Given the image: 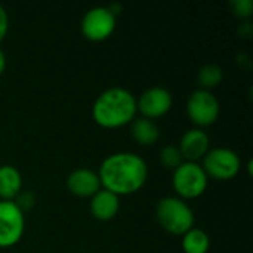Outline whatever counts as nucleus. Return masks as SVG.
<instances>
[{"label": "nucleus", "instance_id": "obj_1", "mask_svg": "<svg viewBox=\"0 0 253 253\" xmlns=\"http://www.w3.org/2000/svg\"><path fill=\"white\" fill-rule=\"evenodd\" d=\"M96 173L101 188L120 197L135 194L145 185L148 166L141 156L122 151L105 157Z\"/></svg>", "mask_w": 253, "mask_h": 253}, {"label": "nucleus", "instance_id": "obj_2", "mask_svg": "<svg viewBox=\"0 0 253 253\" xmlns=\"http://www.w3.org/2000/svg\"><path fill=\"white\" fill-rule=\"evenodd\" d=\"M136 113L135 95L120 86L104 90L92 105V117L104 129H119L130 125Z\"/></svg>", "mask_w": 253, "mask_h": 253}, {"label": "nucleus", "instance_id": "obj_3", "mask_svg": "<svg viewBox=\"0 0 253 253\" xmlns=\"http://www.w3.org/2000/svg\"><path fill=\"white\" fill-rule=\"evenodd\" d=\"M156 218L159 225L169 234L184 236L194 227L196 218L190 205L173 196L163 197L156 206Z\"/></svg>", "mask_w": 253, "mask_h": 253}, {"label": "nucleus", "instance_id": "obj_4", "mask_svg": "<svg viewBox=\"0 0 253 253\" xmlns=\"http://www.w3.org/2000/svg\"><path fill=\"white\" fill-rule=\"evenodd\" d=\"M209 184V178L205 173L202 165L194 162L181 163L172 175V187L176 197L182 200H193L200 197Z\"/></svg>", "mask_w": 253, "mask_h": 253}, {"label": "nucleus", "instance_id": "obj_5", "mask_svg": "<svg viewBox=\"0 0 253 253\" xmlns=\"http://www.w3.org/2000/svg\"><path fill=\"white\" fill-rule=\"evenodd\" d=\"M202 168L208 178L216 181H230L239 175L242 169V160L234 150L218 147L206 153V156L202 159Z\"/></svg>", "mask_w": 253, "mask_h": 253}, {"label": "nucleus", "instance_id": "obj_6", "mask_svg": "<svg viewBox=\"0 0 253 253\" xmlns=\"http://www.w3.org/2000/svg\"><path fill=\"white\" fill-rule=\"evenodd\" d=\"M219 113L221 104L211 90L197 89L187 99V116L199 129L213 125L218 120Z\"/></svg>", "mask_w": 253, "mask_h": 253}, {"label": "nucleus", "instance_id": "obj_7", "mask_svg": "<svg viewBox=\"0 0 253 253\" xmlns=\"http://www.w3.org/2000/svg\"><path fill=\"white\" fill-rule=\"evenodd\" d=\"M116 24L117 16L107 6H96L83 15L80 30L84 39L90 42H104L114 33Z\"/></svg>", "mask_w": 253, "mask_h": 253}, {"label": "nucleus", "instance_id": "obj_8", "mask_svg": "<svg viewBox=\"0 0 253 253\" xmlns=\"http://www.w3.org/2000/svg\"><path fill=\"white\" fill-rule=\"evenodd\" d=\"M25 215L13 202L0 200V249L12 248L22 239Z\"/></svg>", "mask_w": 253, "mask_h": 253}, {"label": "nucleus", "instance_id": "obj_9", "mask_svg": "<svg viewBox=\"0 0 253 253\" xmlns=\"http://www.w3.org/2000/svg\"><path fill=\"white\" fill-rule=\"evenodd\" d=\"M173 104L172 93L162 86H153L144 90L136 99V108L142 117L156 120L166 116Z\"/></svg>", "mask_w": 253, "mask_h": 253}, {"label": "nucleus", "instance_id": "obj_10", "mask_svg": "<svg viewBox=\"0 0 253 253\" xmlns=\"http://www.w3.org/2000/svg\"><path fill=\"white\" fill-rule=\"evenodd\" d=\"M209 145H211L209 135L203 129L193 127L181 136L178 148L181 151L184 162L197 163L206 156V153L209 151Z\"/></svg>", "mask_w": 253, "mask_h": 253}, {"label": "nucleus", "instance_id": "obj_11", "mask_svg": "<svg viewBox=\"0 0 253 253\" xmlns=\"http://www.w3.org/2000/svg\"><path fill=\"white\" fill-rule=\"evenodd\" d=\"M68 191L80 199H90L101 190L98 173L92 169L79 168L73 170L67 178Z\"/></svg>", "mask_w": 253, "mask_h": 253}, {"label": "nucleus", "instance_id": "obj_12", "mask_svg": "<svg viewBox=\"0 0 253 253\" xmlns=\"http://www.w3.org/2000/svg\"><path fill=\"white\" fill-rule=\"evenodd\" d=\"M90 213L98 221L113 219L120 209V197L101 188L95 196L90 197Z\"/></svg>", "mask_w": 253, "mask_h": 253}, {"label": "nucleus", "instance_id": "obj_13", "mask_svg": "<svg viewBox=\"0 0 253 253\" xmlns=\"http://www.w3.org/2000/svg\"><path fill=\"white\" fill-rule=\"evenodd\" d=\"M22 191V176L12 165L0 166V200L13 202Z\"/></svg>", "mask_w": 253, "mask_h": 253}, {"label": "nucleus", "instance_id": "obj_14", "mask_svg": "<svg viewBox=\"0 0 253 253\" xmlns=\"http://www.w3.org/2000/svg\"><path fill=\"white\" fill-rule=\"evenodd\" d=\"M130 136L139 145L151 147L159 141L160 130L154 120H150L145 117H135L130 122Z\"/></svg>", "mask_w": 253, "mask_h": 253}, {"label": "nucleus", "instance_id": "obj_15", "mask_svg": "<svg viewBox=\"0 0 253 253\" xmlns=\"http://www.w3.org/2000/svg\"><path fill=\"white\" fill-rule=\"evenodd\" d=\"M181 237L184 253H208L211 249V239L208 233L202 228L193 227Z\"/></svg>", "mask_w": 253, "mask_h": 253}, {"label": "nucleus", "instance_id": "obj_16", "mask_svg": "<svg viewBox=\"0 0 253 253\" xmlns=\"http://www.w3.org/2000/svg\"><path fill=\"white\" fill-rule=\"evenodd\" d=\"M224 80V71L218 64H205L197 73V82L200 89L211 90L218 87Z\"/></svg>", "mask_w": 253, "mask_h": 253}, {"label": "nucleus", "instance_id": "obj_17", "mask_svg": "<svg viewBox=\"0 0 253 253\" xmlns=\"http://www.w3.org/2000/svg\"><path fill=\"white\" fill-rule=\"evenodd\" d=\"M160 163L166 168V169H172L175 170L181 163H184V159L181 156V151L178 148V145H166L162 148L160 154H159Z\"/></svg>", "mask_w": 253, "mask_h": 253}, {"label": "nucleus", "instance_id": "obj_18", "mask_svg": "<svg viewBox=\"0 0 253 253\" xmlns=\"http://www.w3.org/2000/svg\"><path fill=\"white\" fill-rule=\"evenodd\" d=\"M230 7H231L233 13L237 18H242V19L251 18L253 13L252 0H233L230 3Z\"/></svg>", "mask_w": 253, "mask_h": 253}, {"label": "nucleus", "instance_id": "obj_19", "mask_svg": "<svg viewBox=\"0 0 253 253\" xmlns=\"http://www.w3.org/2000/svg\"><path fill=\"white\" fill-rule=\"evenodd\" d=\"M13 203H15L16 208L25 215V212H28V211H31V209L34 208V205H36V196H34V193H31V191H21V193L15 197Z\"/></svg>", "mask_w": 253, "mask_h": 253}, {"label": "nucleus", "instance_id": "obj_20", "mask_svg": "<svg viewBox=\"0 0 253 253\" xmlns=\"http://www.w3.org/2000/svg\"><path fill=\"white\" fill-rule=\"evenodd\" d=\"M9 31V16L6 9L0 4V42L4 40V37L7 36Z\"/></svg>", "mask_w": 253, "mask_h": 253}, {"label": "nucleus", "instance_id": "obj_21", "mask_svg": "<svg viewBox=\"0 0 253 253\" xmlns=\"http://www.w3.org/2000/svg\"><path fill=\"white\" fill-rule=\"evenodd\" d=\"M4 68H6V55H4V52L0 49V76L4 73Z\"/></svg>", "mask_w": 253, "mask_h": 253}]
</instances>
